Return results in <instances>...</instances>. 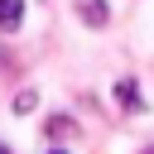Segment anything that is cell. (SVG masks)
<instances>
[{"label": "cell", "instance_id": "cell-6", "mask_svg": "<svg viewBox=\"0 0 154 154\" xmlns=\"http://www.w3.org/2000/svg\"><path fill=\"white\" fill-rule=\"evenodd\" d=\"M48 154H67V149H48Z\"/></svg>", "mask_w": 154, "mask_h": 154}, {"label": "cell", "instance_id": "cell-5", "mask_svg": "<svg viewBox=\"0 0 154 154\" xmlns=\"http://www.w3.org/2000/svg\"><path fill=\"white\" fill-rule=\"evenodd\" d=\"M48 135H53V140H58V135H72V120H58V116H53V120H48Z\"/></svg>", "mask_w": 154, "mask_h": 154}, {"label": "cell", "instance_id": "cell-1", "mask_svg": "<svg viewBox=\"0 0 154 154\" xmlns=\"http://www.w3.org/2000/svg\"><path fill=\"white\" fill-rule=\"evenodd\" d=\"M72 5H77V19H82L87 29H101V24L111 19V5H106V0H72Z\"/></svg>", "mask_w": 154, "mask_h": 154}, {"label": "cell", "instance_id": "cell-4", "mask_svg": "<svg viewBox=\"0 0 154 154\" xmlns=\"http://www.w3.org/2000/svg\"><path fill=\"white\" fill-rule=\"evenodd\" d=\"M34 106H38V91H34V87H24V91L14 96V116H29Z\"/></svg>", "mask_w": 154, "mask_h": 154}, {"label": "cell", "instance_id": "cell-7", "mask_svg": "<svg viewBox=\"0 0 154 154\" xmlns=\"http://www.w3.org/2000/svg\"><path fill=\"white\" fill-rule=\"evenodd\" d=\"M0 154H10V144H0Z\"/></svg>", "mask_w": 154, "mask_h": 154}, {"label": "cell", "instance_id": "cell-2", "mask_svg": "<svg viewBox=\"0 0 154 154\" xmlns=\"http://www.w3.org/2000/svg\"><path fill=\"white\" fill-rule=\"evenodd\" d=\"M116 101H120V111H130V116H135V111H144V96H140V87H135L130 77H120V82H116Z\"/></svg>", "mask_w": 154, "mask_h": 154}, {"label": "cell", "instance_id": "cell-3", "mask_svg": "<svg viewBox=\"0 0 154 154\" xmlns=\"http://www.w3.org/2000/svg\"><path fill=\"white\" fill-rule=\"evenodd\" d=\"M24 24V0H0V29H19Z\"/></svg>", "mask_w": 154, "mask_h": 154}, {"label": "cell", "instance_id": "cell-8", "mask_svg": "<svg viewBox=\"0 0 154 154\" xmlns=\"http://www.w3.org/2000/svg\"><path fill=\"white\" fill-rule=\"evenodd\" d=\"M144 154H154V144H149V149H144Z\"/></svg>", "mask_w": 154, "mask_h": 154}]
</instances>
